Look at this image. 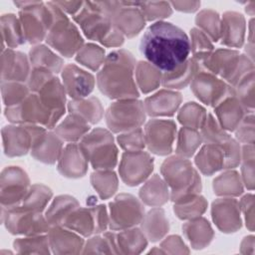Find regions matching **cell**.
Returning <instances> with one entry per match:
<instances>
[{
  "instance_id": "cell-1",
  "label": "cell",
  "mask_w": 255,
  "mask_h": 255,
  "mask_svg": "<svg viewBox=\"0 0 255 255\" xmlns=\"http://www.w3.org/2000/svg\"><path fill=\"white\" fill-rule=\"evenodd\" d=\"M140 54L161 73H168L183 64L190 54L187 34L172 23L157 21L143 33L139 42Z\"/></svg>"
},
{
  "instance_id": "cell-2",
  "label": "cell",
  "mask_w": 255,
  "mask_h": 255,
  "mask_svg": "<svg viewBox=\"0 0 255 255\" xmlns=\"http://www.w3.org/2000/svg\"><path fill=\"white\" fill-rule=\"evenodd\" d=\"M136 60L127 50L112 51L98 73L99 90L114 100L137 99L139 92L134 79Z\"/></svg>"
},
{
  "instance_id": "cell-3",
  "label": "cell",
  "mask_w": 255,
  "mask_h": 255,
  "mask_svg": "<svg viewBox=\"0 0 255 255\" xmlns=\"http://www.w3.org/2000/svg\"><path fill=\"white\" fill-rule=\"evenodd\" d=\"M163 180L169 187V198L181 203L197 196L202 188L201 178L188 158L174 155L161 165Z\"/></svg>"
},
{
  "instance_id": "cell-4",
  "label": "cell",
  "mask_w": 255,
  "mask_h": 255,
  "mask_svg": "<svg viewBox=\"0 0 255 255\" xmlns=\"http://www.w3.org/2000/svg\"><path fill=\"white\" fill-rule=\"evenodd\" d=\"M73 20L88 39L98 41L106 47H120L125 41V36L99 1L84 2L82 9L73 17Z\"/></svg>"
},
{
  "instance_id": "cell-5",
  "label": "cell",
  "mask_w": 255,
  "mask_h": 255,
  "mask_svg": "<svg viewBox=\"0 0 255 255\" xmlns=\"http://www.w3.org/2000/svg\"><path fill=\"white\" fill-rule=\"evenodd\" d=\"M53 13V24L47 34V44L62 56L71 58L84 46V39L77 26L55 2H48Z\"/></svg>"
},
{
  "instance_id": "cell-6",
  "label": "cell",
  "mask_w": 255,
  "mask_h": 255,
  "mask_svg": "<svg viewBox=\"0 0 255 255\" xmlns=\"http://www.w3.org/2000/svg\"><path fill=\"white\" fill-rule=\"evenodd\" d=\"M79 145L96 170L113 169L118 163L119 151L110 129L97 128L90 130Z\"/></svg>"
},
{
  "instance_id": "cell-7",
  "label": "cell",
  "mask_w": 255,
  "mask_h": 255,
  "mask_svg": "<svg viewBox=\"0 0 255 255\" xmlns=\"http://www.w3.org/2000/svg\"><path fill=\"white\" fill-rule=\"evenodd\" d=\"M19 8V19L26 41L38 44L46 39L53 24V13L50 5L41 1H16Z\"/></svg>"
},
{
  "instance_id": "cell-8",
  "label": "cell",
  "mask_w": 255,
  "mask_h": 255,
  "mask_svg": "<svg viewBox=\"0 0 255 255\" xmlns=\"http://www.w3.org/2000/svg\"><path fill=\"white\" fill-rule=\"evenodd\" d=\"M145 117L143 102L137 99L117 100L105 113L109 129L120 133L139 128L145 122Z\"/></svg>"
},
{
  "instance_id": "cell-9",
  "label": "cell",
  "mask_w": 255,
  "mask_h": 255,
  "mask_svg": "<svg viewBox=\"0 0 255 255\" xmlns=\"http://www.w3.org/2000/svg\"><path fill=\"white\" fill-rule=\"evenodd\" d=\"M6 119L15 125H37L48 129L55 128L59 120L46 108L35 93H30L20 104L7 107L4 111Z\"/></svg>"
},
{
  "instance_id": "cell-10",
  "label": "cell",
  "mask_w": 255,
  "mask_h": 255,
  "mask_svg": "<svg viewBox=\"0 0 255 255\" xmlns=\"http://www.w3.org/2000/svg\"><path fill=\"white\" fill-rule=\"evenodd\" d=\"M1 220L6 229L15 235L33 236L48 233L51 225L42 212L32 211L20 205L1 207Z\"/></svg>"
},
{
  "instance_id": "cell-11",
  "label": "cell",
  "mask_w": 255,
  "mask_h": 255,
  "mask_svg": "<svg viewBox=\"0 0 255 255\" xmlns=\"http://www.w3.org/2000/svg\"><path fill=\"white\" fill-rule=\"evenodd\" d=\"M143 216V205L131 194L122 193L110 203L109 226L112 230L134 227L141 222Z\"/></svg>"
},
{
  "instance_id": "cell-12",
  "label": "cell",
  "mask_w": 255,
  "mask_h": 255,
  "mask_svg": "<svg viewBox=\"0 0 255 255\" xmlns=\"http://www.w3.org/2000/svg\"><path fill=\"white\" fill-rule=\"evenodd\" d=\"M30 187V180L25 170L19 166L5 167L0 177L1 207L20 205Z\"/></svg>"
},
{
  "instance_id": "cell-13",
  "label": "cell",
  "mask_w": 255,
  "mask_h": 255,
  "mask_svg": "<svg viewBox=\"0 0 255 255\" xmlns=\"http://www.w3.org/2000/svg\"><path fill=\"white\" fill-rule=\"evenodd\" d=\"M190 84L196 98L207 106L216 107L223 100L235 94L233 87L206 72H197Z\"/></svg>"
},
{
  "instance_id": "cell-14",
  "label": "cell",
  "mask_w": 255,
  "mask_h": 255,
  "mask_svg": "<svg viewBox=\"0 0 255 255\" xmlns=\"http://www.w3.org/2000/svg\"><path fill=\"white\" fill-rule=\"evenodd\" d=\"M145 146L157 155H167L172 151L176 136V124L171 120L152 119L145 124Z\"/></svg>"
},
{
  "instance_id": "cell-15",
  "label": "cell",
  "mask_w": 255,
  "mask_h": 255,
  "mask_svg": "<svg viewBox=\"0 0 255 255\" xmlns=\"http://www.w3.org/2000/svg\"><path fill=\"white\" fill-rule=\"evenodd\" d=\"M153 169V158L146 151H126L121 159L119 172L123 181L128 186L143 182Z\"/></svg>"
},
{
  "instance_id": "cell-16",
  "label": "cell",
  "mask_w": 255,
  "mask_h": 255,
  "mask_svg": "<svg viewBox=\"0 0 255 255\" xmlns=\"http://www.w3.org/2000/svg\"><path fill=\"white\" fill-rule=\"evenodd\" d=\"M62 83L72 100H80L90 96L95 88L96 80L90 72L75 64H68L62 70Z\"/></svg>"
},
{
  "instance_id": "cell-17",
  "label": "cell",
  "mask_w": 255,
  "mask_h": 255,
  "mask_svg": "<svg viewBox=\"0 0 255 255\" xmlns=\"http://www.w3.org/2000/svg\"><path fill=\"white\" fill-rule=\"evenodd\" d=\"M30 60L24 53L14 49H5L1 55V82H27Z\"/></svg>"
},
{
  "instance_id": "cell-18",
  "label": "cell",
  "mask_w": 255,
  "mask_h": 255,
  "mask_svg": "<svg viewBox=\"0 0 255 255\" xmlns=\"http://www.w3.org/2000/svg\"><path fill=\"white\" fill-rule=\"evenodd\" d=\"M4 152L7 156H21L31 150L33 136L29 125H10L2 128Z\"/></svg>"
},
{
  "instance_id": "cell-19",
  "label": "cell",
  "mask_w": 255,
  "mask_h": 255,
  "mask_svg": "<svg viewBox=\"0 0 255 255\" xmlns=\"http://www.w3.org/2000/svg\"><path fill=\"white\" fill-rule=\"evenodd\" d=\"M113 21L123 35L128 38L137 35L146 22L138 8V2L130 1H121V7L113 15Z\"/></svg>"
},
{
  "instance_id": "cell-20",
  "label": "cell",
  "mask_w": 255,
  "mask_h": 255,
  "mask_svg": "<svg viewBox=\"0 0 255 255\" xmlns=\"http://www.w3.org/2000/svg\"><path fill=\"white\" fill-rule=\"evenodd\" d=\"M212 218L222 232H233L240 228V205L230 197L218 198L212 203Z\"/></svg>"
},
{
  "instance_id": "cell-21",
  "label": "cell",
  "mask_w": 255,
  "mask_h": 255,
  "mask_svg": "<svg viewBox=\"0 0 255 255\" xmlns=\"http://www.w3.org/2000/svg\"><path fill=\"white\" fill-rule=\"evenodd\" d=\"M58 161V170L66 177H82L88 170L89 161L77 142L68 143L63 148Z\"/></svg>"
},
{
  "instance_id": "cell-22",
  "label": "cell",
  "mask_w": 255,
  "mask_h": 255,
  "mask_svg": "<svg viewBox=\"0 0 255 255\" xmlns=\"http://www.w3.org/2000/svg\"><path fill=\"white\" fill-rule=\"evenodd\" d=\"M182 97L174 90H161L147 97L144 102L146 115L151 117H171L180 106Z\"/></svg>"
},
{
  "instance_id": "cell-23",
  "label": "cell",
  "mask_w": 255,
  "mask_h": 255,
  "mask_svg": "<svg viewBox=\"0 0 255 255\" xmlns=\"http://www.w3.org/2000/svg\"><path fill=\"white\" fill-rule=\"evenodd\" d=\"M244 16L235 11H227L220 18L221 43L230 48H240L245 35Z\"/></svg>"
},
{
  "instance_id": "cell-24",
  "label": "cell",
  "mask_w": 255,
  "mask_h": 255,
  "mask_svg": "<svg viewBox=\"0 0 255 255\" xmlns=\"http://www.w3.org/2000/svg\"><path fill=\"white\" fill-rule=\"evenodd\" d=\"M62 150L63 140L55 132L47 129L33 142L31 154L41 162L53 164L59 159Z\"/></svg>"
},
{
  "instance_id": "cell-25",
  "label": "cell",
  "mask_w": 255,
  "mask_h": 255,
  "mask_svg": "<svg viewBox=\"0 0 255 255\" xmlns=\"http://www.w3.org/2000/svg\"><path fill=\"white\" fill-rule=\"evenodd\" d=\"M104 236L107 238L111 248H118L117 252H122V249L127 248L128 252H140L146 246V237L138 228H127L120 230L119 233L106 232Z\"/></svg>"
},
{
  "instance_id": "cell-26",
  "label": "cell",
  "mask_w": 255,
  "mask_h": 255,
  "mask_svg": "<svg viewBox=\"0 0 255 255\" xmlns=\"http://www.w3.org/2000/svg\"><path fill=\"white\" fill-rule=\"evenodd\" d=\"M217 122L226 131H234L245 116V110L235 94L214 107Z\"/></svg>"
},
{
  "instance_id": "cell-27",
  "label": "cell",
  "mask_w": 255,
  "mask_h": 255,
  "mask_svg": "<svg viewBox=\"0 0 255 255\" xmlns=\"http://www.w3.org/2000/svg\"><path fill=\"white\" fill-rule=\"evenodd\" d=\"M224 149L220 144L205 143L195 156V164L205 175H212L224 167Z\"/></svg>"
},
{
  "instance_id": "cell-28",
  "label": "cell",
  "mask_w": 255,
  "mask_h": 255,
  "mask_svg": "<svg viewBox=\"0 0 255 255\" xmlns=\"http://www.w3.org/2000/svg\"><path fill=\"white\" fill-rule=\"evenodd\" d=\"M90 126L91 125L81 117L70 113L58 126L55 127V133L62 140L74 143L81 140L91 130Z\"/></svg>"
},
{
  "instance_id": "cell-29",
  "label": "cell",
  "mask_w": 255,
  "mask_h": 255,
  "mask_svg": "<svg viewBox=\"0 0 255 255\" xmlns=\"http://www.w3.org/2000/svg\"><path fill=\"white\" fill-rule=\"evenodd\" d=\"M139 197L143 203L159 207L169 199V188L163 178L154 174L140 188Z\"/></svg>"
},
{
  "instance_id": "cell-30",
  "label": "cell",
  "mask_w": 255,
  "mask_h": 255,
  "mask_svg": "<svg viewBox=\"0 0 255 255\" xmlns=\"http://www.w3.org/2000/svg\"><path fill=\"white\" fill-rule=\"evenodd\" d=\"M71 114L84 119L89 125L99 123L104 116L103 106L98 98L87 97L80 100H71L67 106Z\"/></svg>"
},
{
  "instance_id": "cell-31",
  "label": "cell",
  "mask_w": 255,
  "mask_h": 255,
  "mask_svg": "<svg viewBox=\"0 0 255 255\" xmlns=\"http://www.w3.org/2000/svg\"><path fill=\"white\" fill-rule=\"evenodd\" d=\"M29 60L32 68L46 69L55 75L62 72L64 60L45 45L38 44L29 52Z\"/></svg>"
},
{
  "instance_id": "cell-32",
  "label": "cell",
  "mask_w": 255,
  "mask_h": 255,
  "mask_svg": "<svg viewBox=\"0 0 255 255\" xmlns=\"http://www.w3.org/2000/svg\"><path fill=\"white\" fill-rule=\"evenodd\" d=\"M197 73V68L193 60L188 58L183 64L168 73H162L161 85L169 90H177L185 88L191 83L193 77Z\"/></svg>"
},
{
  "instance_id": "cell-33",
  "label": "cell",
  "mask_w": 255,
  "mask_h": 255,
  "mask_svg": "<svg viewBox=\"0 0 255 255\" xmlns=\"http://www.w3.org/2000/svg\"><path fill=\"white\" fill-rule=\"evenodd\" d=\"M61 226L75 231L83 236H90L91 234L95 233L96 229L92 209L78 206L66 217Z\"/></svg>"
},
{
  "instance_id": "cell-34",
  "label": "cell",
  "mask_w": 255,
  "mask_h": 255,
  "mask_svg": "<svg viewBox=\"0 0 255 255\" xmlns=\"http://www.w3.org/2000/svg\"><path fill=\"white\" fill-rule=\"evenodd\" d=\"M142 232L151 241L159 240L168 231V220L163 209L154 207L145 214L140 222Z\"/></svg>"
},
{
  "instance_id": "cell-35",
  "label": "cell",
  "mask_w": 255,
  "mask_h": 255,
  "mask_svg": "<svg viewBox=\"0 0 255 255\" xmlns=\"http://www.w3.org/2000/svg\"><path fill=\"white\" fill-rule=\"evenodd\" d=\"M1 35L3 44L6 43L9 49L17 48L27 42L19 17L12 13L1 16Z\"/></svg>"
},
{
  "instance_id": "cell-36",
  "label": "cell",
  "mask_w": 255,
  "mask_h": 255,
  "mask_svg": "<svg viewBox=\"0 0 255 255\" xmlns=\"http://www.w3.org/2000/svg\"><path fill=\"white\" fill-rule=\"evenodd\" d=\"M134 75L137 89L143 94L152 92L161 85L162 73L146 61L136 63Z\"/></svg>"
},
{
  "instance_id": "cell-37",
  "label": "cell",
  "mask_w": 255,
  "mask_h": 255,
  "mask_svg": "<svg viewBox=\"0 0 255 255\" xmlns=\"http://www.w3.org/2000/svg\"><path fill=\"white\" fill-rule=\"evenodd\" d=\"M50 247L71 248L72 252H80L78 248L83 247L84 240L77 232L63 226H52L48 231Z\"/></svg>"
},
{
  "instance_id": "cell-38",
  "label": "cell",
  "mask_w": 255,
  "mask_h": 255,
  "mask_svg": "<svg viewBox=\"0 0 255 255\" xmlns=\"http://www.w3.org/2000/svg\"><path fill=\"white\" fill-rule=\"evenodd\" d=\"M182 228L185 236L195 248L205 246L213 237V231L208 221L200 216L190 219Z\"/></svg>"
},
{
  "instance_id": "cell-39",
  "label": "cell",
  "mask_w": 255,
  "mask_h": 255,
  "mask_svg": "<svg viewBox=\"0 0 255 255\" xmlns=\"http://www.w3.org/2000/svg\"><path fill=\"white\" fill-rule=\"evenodd\" d=\"M79 206L78 201L70 195L57 196L46 212V219L51 226H61L66 217Z\"/></svg>"
},
{
  "instance_id": "cell-40",
  "label": "cell",
  "mask_w": 255,
  "mask_h": 255,
  "mask_svg": "<svg viewBox=\"0 0 255 255\" xmlns=\"http://www.w3.org/2000/svg\"><path fill=\"white\" fill-rule=\"evenodd\" d=\"M201 142L202 137L197 129L183 127L178 132L175 152L179 156L189 158L196 152Z\"/></svg>"
},
{
  "instance_id": "cell-41",
  "label": "cell",
  "mask_w": 255,
  "mask_h": 255,
  "mask_svg": "<svg viewBox=\"0 0 255 255\" xmlns=\"http://www.w3.org/2000/svg\"><path fill=\"white\" fill-rule=\"evenodd\" d=\"M52 195L51 189L44 184L31 185L20 206L28 210L43 212L51 200Z\"/></svg>"
},
{
  "instance_id": "cell-42",
  "label": "cell",
  "mask_w": 255,
  "mask_h": 255,
  "mask_svg": "<svg viewBox=\"0 0 255 255\" xmlns=\"http://www.w3.org/2000/svg\"><path fill=\"white\" fill-rule=\"evenodd\" d=\"M91 182L102 199L111 197L118 189V177L111 169L96 170L91 175Z\"/></svg>"
},
{
  "instance_id": "cell-43",
  "label": "cell",
  "mask_w": 255,
  "mask_h": 255,
  "mask_svg": "<svg viewBox=\"0 0 255 255\" xmlns=\"http://www.w3.org/2000/svg\"><path fill=\"white\" fill-rule=\"evenodd\" d=\"M243 182L235 171H226L213 181L214 193L221 196H237L243 191Z\"/></svg>"
},
{
  "instance_id": "cell-44",
  "label": "cell",
  "mask_w": 255,
  "mask_h": 255,
  "mask_svg": "<svg viewBox=\"0 0 255 255\" xmlns=\"http://www.w3.org/2000/svg\"><path fill=\"white\" fill-rule=\"evenodd\" d=\"M198 29L205 33L213 42H217L220 37V16L212 9H203L195 17Z\"/></svg>"
},
{
  "instance_id": "cell-45",
  "label": "cell",
  "mask_w": 255,
  "mask_h": 255,
  "mask_svg": "<svg viewBox=\"0 0 255 255\" xmlns=\"http://www.w3.org/2000/svg\"><path fill=\"white\" fill-rule=\"evenodd\" d=\"M206 117L207 114L205 109L193 102L185 104L177 115V119L183 127L195 129L201 128Z\"/></svg>"
},
{
  "instance_id": "cell-46",
  "label": "cell",
  "mask_w": 255,
  "mask_h": 255,
  "mask_svg": "<svg viewBox=\"0 0 255 255\" xmlns=\"http://www.w3.org/2000/svg\"><path fill=\"white\" fill-rule=\"evenodd\" d=\"M105 50L96 44H86L76 54V61L92 71H98L105 62Z\"/></svg>"
},
{
  "instance_id": "cell-47",
  "label": "cell",
  "mask_w": 255,
  "mask_h": 255,
  "mask_svg": "<svg viewBox=\"0 0 255 255\" xmlns=\"http://www.w3.org/2000/svg\"><path fill=\"white\" fill-rule=\"evenodd\" d=\"M2 100L5 107H13L24 101L31 93L27 84L20 82H1Z\"/></svg>"
},
{
  "instance_id": "cell-48",
  "label": "cell",
  "mask_w": 255,
  "mask_h": 255,
  "mask_svg": "<svg viewBox=\"0 0 255 255\" xmlns=\"http://www.w3.org/2000/svg\"><path fill=\"white\" fill-rule=\"evenodd\" d=\"M200 129L202 141L205 143L222 144L230 137L228 132L221 128L219 123L210 114L207 115L206 120Z\"/></svg>"
},
{
  "instance_id": "cell-49",
  "label": "cell",
  "mask_w": 255,
  "mask_h": 255,
  "mask_svg": "<svg viewBox=\"0 0 255 255\" xmlns=\"http://www.w3.org/2000/svg\"><path fill=\"white\" fill-rule=\"evenodd\" d=\"M207 201L203 196L198 194L192 199L181 203H174V213L180 219H193L201 216L206 210Z\"/></svg>"
},
{
  "instance_id": "cell-50",
  "label": "cell",
  "mask_w": 255,
  "mask_h": 255,
  "mask_svg": "<svg viewBox=\"0 0 255 255\" xmlns=\"http://www.w3.org/2000/svg\"><path fill=\"white\" fill-rule=\"evenodd\" d=\"M235 96L245 112L253 113L254 107V71L246 75L235 87Z\"/></svg>"
},
{
  "instance_id": "cell-51",
  "label": "cell",
  "mask_w": 255,
  "mask_h": 255,
  "mask_svg": "<svg viewBox=\"0 0 255 255\" xmlns=\"http://www.w3.org/2000/svg\"><path fill=\"white\" fill-rule=\"evenodd\" d=\"M13 246L18 253H44L50 247L48 235H33L25 238H18L14 241Z\"/></svg>"
},
{
  "instance_id": "cell-52",
  "label": "cell",
  "mask_w": 255,
  "mask_h": 255,
  "mask_svg": "<svg viewBox=\"0 0 255 255\" xmlns=\"http://www.w3.org/2000/svg\"><path fill=\"white\" fill-rule=\"evenodd\" d=\"M138 8L143 14L145 21H162V19L172 14L170 2H138Z\"/></svg>"
},
{
  "instance_id": "cell-53",
  "label": "cell",
  "mask_w": 255,
  "mask_h": 255,
  "mask_svg": "<svg viewBox=\"0 0 255 255\" xmlns=\"http://www.w3.org/2000/svg\"><path fill=\"white\" fill-rule=\"evenodd\" d=\"M118 141L126 151H139L145 147L144 133L141 128L119 134Z\"/></svg>"
},
{
  "instance_id": "cell-54",
  "label": "cell",
  "mask_w": 255,
  "mask_h": 255,
  "mask_svg": "<svg viewBox=\"0 0 255 255\" xmlns=\"http://www.w3.org/2000/svg\"><path fill=\"white\" fill-rule=\"evenodd\" d=\"M242 163V180L247 188L250 190L253 189V167H254V153H253V144H245L241 151Z\"/></svg>"
},
{
  "instance_id": "cell-55",
  "label": "cell",
  "mask_w": 255,
  "mask_h": 255,
  "mask_svg": "<svg viewBox=\"0 0 255 255\" xmlns=\"http://www.w3.org/2000/svg\"><path fill=\"white\" fill-rule=\"evenodd\" d=\"M224 149V169H231L236 167L241 161V148L239 143L232 137L220 144Z\"/></svg>"
},
{
  "instance_id": "cell-56",
  "label": "cell",
  "mask_w": 255,
  "mask_h": 255,
  "mask_svg": "<svg viewBox=\"0 0 255 255\" xmlns=\"http://www.w3.org/2000/svg\"><path fill=\"white\" fill-rule=\"evenodd\" d=\"M190 51L194 54L213 51V44L209 37L198 28L190 30Z\"/></svg>"
},
{
  "instance_id": "cell-57",
  "label": "cell",
  "mask_w": 255,
  "mask_h": 255,
  "mask_svg": "<svg viewBox=\"0 0 255 255\" xmlns=\"http://www.w3.org/2000/svg\"><path fill=\"white\" fill-rule=\"evenodd\" d=\"M253 113H249V115H245L238 127L236 128L235 135L236 138L244 142L245 144H253L254 139V121H253Z\"/></svg>"
},
{
  "instance_id": "cell-58",
  "label": "cell",
  "mask_w": 255,
  "mask_h": 255,
  "mask_svg": "<svg viewBox=\"0 0 255 255\" xmlns=\"http://www.w3.org/2000/svg\"><path fill=\"white\" fill-rule=\"evenodd\" d=\"M240 209L243 210L245 214L246 224H248L249 228L252 230L253 226V195L246 194L239 202Z\"/></svg>"
},
{
  "instance_id": "cell-59",
  "label": "cell",
  "mask_w": 255,
  "mask_h": 255,
  "mask_svg": "<svg viewBox=\"0 0 255 255\" xmlns=\"http://www.w3.org/2000/svg\"><path fill=\"white\" fill-rule=\"evenodd\" d=\"M57 6L61 8L63 12L67 15H72L74 17L83 7L84 2L82 1H54Z\"/></svg>"
},
{
  "instance_id": "cell-60",
  "label": "cell",
  "mask_w": 255,
  "mask_h": 255,
  "mask_svg": "<svg viewBox=\"0 0 255 255\" xmlns=\"http://www.w3.org/2000/svg\"><path fill=\"white\" fill-rule=\"evenodd\" d=\"M200 2L198 1H172L170 2V5L172 9L174 8L177 11L185 12V13H192L199 9Z\"/></svg>"
},
{
  "instance_id": "cell-61",
  "label": "cell",
  "mask_w": 255,
  "mask_h": 255,
  "mask_svg": "<svg viewBox=\"0 0 255 255\" xmlns=\"http://www.w3.org/2000/svg\"><path fill=\"white\" fill-rule=\"evenodd\" d=\"M254 5H255V2L254 1H251V2H249V3H247V5H246V9H245V11L248 13L249 12V10H251V14L253 15L254 14Z\"/></svg>"
}]
</instances>
